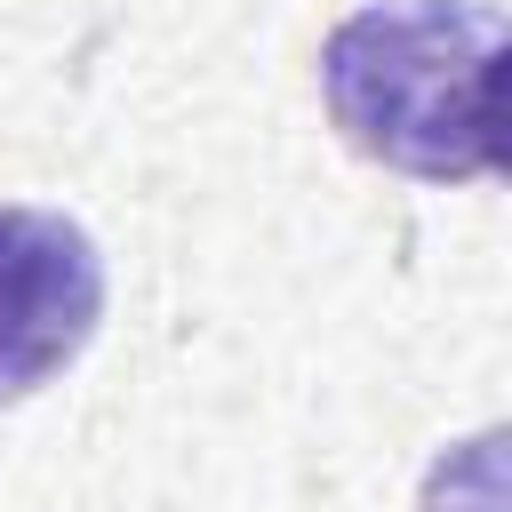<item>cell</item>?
Segmentation results:
<instances>
[{"instance_id":"1","label":"cell","mask_w":512,"mask_h":512,"mask_svg":"<svg viewBox=\"0 0 512 512\" xmlns=\"http://www.w3.org/2000/svg\"><path fill=\"white\" fill-rule=\"evenodd\" d=\"M320 104L352 152L448 184L504 160V16L464 0H368L320 48Z\"/></svg>"},{"instance_id":"2","label":"cell","mask_w":512,"mask_h":512,"mask_svg":"<svg viewBox=\"0 0 512 512\" xmlns=\"http://www.w3.org/2000/svg\"><path fill=\"white\" fill-rule=\"evenodd\" d=\"M104 328V256L64 208L0 200V408L56 384Z\"/></svg>"}]
</instances>
